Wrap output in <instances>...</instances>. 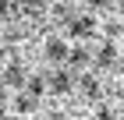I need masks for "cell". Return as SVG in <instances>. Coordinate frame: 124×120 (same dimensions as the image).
<instances>
[{
    "label": "cell",
    "instance_id": "1",
    "mask_svg": "<svg viewBox=\"0 0 124 120\" xmlns=\"http://www.w3.org/2000/svg\"><path fill=\"white\" fill-rule=\"evenodd\" d=\"M67 32H71V39H85L96 32V21L89 18V14H82V18H71L67 21Z\"/></svg>",
    "mask_w": 124,
    "mask_h": 120
},
{
    "label": "cell",
    "instance_id": "2",
    "mask_svg": "<svg viewBox=\"0 0 124 120\" xmlns=\"http://www.w3.org/2000/svg\"><path fill=\"white\" fill-rule=\"evenodd\" d=\"M46 88L57 92V95H67V92H71V74H67V71H53L46 78Z\"/></svg>",
    "mask_w": 124,
    "mask_h": 120
},
{
    "label": "cell",
    "instance_id": "3",
    "mask_svg": "<svg viewBox=\"0 0 124 120\" xmlns=\"http://www.w3.org/2000/svg\"><path fill=\"white\" fill-rule=\"evenodd\" d=\"M0 81H4V85H14V88H18V85H25V67H21L18 60H14V64H7V67H4V74H0Z\"/></svg>",
    "mask_w": 124,
    "mask_h": 120
},
{
    "label": "cell",
    "instance_id": "4",
    "mask_svg": "<svg viewBox=\"0 0 124 120\" xmlns=\"http://www.w3.org/2000/svg\"><path fill=\"white\" fill-rule=\"evenodd\" d=\"M43 53H46V60H53V64H64V56H67V42H64V39H50Z\"/></svg>",
    "mask_w": 124,
    "mask_h": 120
},
{
    "label": "cell",
    "instance_id": "5",
    "mask_svg": "<svg viewBox=\"0 0 124 120\" xmlns=\"http://www.w3.org/2000/svg\"><path fill=\"white\" fill-rule=\"evenodd\" d=\"M64 64H75V67H85L89 64V49H82V46H67V56H64Z\"/></svg>",
    "mask_w": 124,
    "mask_h": 120
},
{
    "label": "cell",
    "instance_id": "6",
    "mask_svg": "<svg viewBox=\"0 0 124 120\" xmlns=\"http://www.w3.org/2000/svg\"><path fill=\"white\" fill-rule=\"evenodd\" d=\"M14 110H18V113H36V110H39V99L25 92V95H18V99H14Z\"/></svg>",
    "mask_w": 124,
    "mask_h": 120
},
{
    "label": "cell",
    "instance_id": "7",
    "mask_svg": "<svg viewBox=\"0 0 124 120\" xmlns=\"http://www.w3.org/2000/svg\"><path fill=\"white\" fill-rule=\"evenodd\" d=\"M78 88H82V92H85L89 99H92V95H99V81H96L92 74H85V78H78Z\"/></svg>",
    "mask_w": 124,
    "mask_h": 120
},
{
    "label": "cell",
    "instance_id": "8",
    "mask_svg": "<svg viewBox=\"0 0 124 120\" xmlns=\"http://www.w3.org/2000/svg\"><path fill=\"white\" fill-rule=\"evenodd\" d=\"M96 60H99L103 67H110V64L117 60V46H114V42H103V49H99V56H96Z\"/></svg>",
    "mask_w": 124,
    "mask_h": 120
},
{
    "label": "cell",
    "instance_id": "9",
    "mask_svg": "<svg viewBox=\"0 0 124 120\" xmlns=\"http://www.w3.org/2000/svg\"><path fill=\"white\" fill-rule=\"evenodd\" d=\"M25 88H29V95L39 99V95L46 92V81H43V78H25Z\"/></svg>",
    "mask_w": 124,
    "mask_h": 120
},
{
    "label": "cell",
    "instance_id": "10",
    "mask_svg": "<svg viewBox=\"0 0 124 120\" xmlns=\"http://www.w3.org/2000/svg\"><path fill=\"white\" fill-rule=\"evenodd\" d=\"M92 120H114V113H110V110H99V113H96Z\"/></svg>",
    "mask_w": 124,
    "mask_h": 120
},
{
    "label": "cell",
    "instance_id": "11",
    "mask_svg": "<svg viewBox=\"0 0 124 120\" xmlns=\"http://www.w3.org/2000/svg\"><path fill=\"white\" fill-rule=\"evenodd\" d=\"M29 7H46V0H29Z\"/></svg>",
    "mask_w": 124,
    "mask_h": 120
},
{
    "label": "cell",
    "instance_id": "12",
    "mask_svg": "<svg viewBox=\"0 0 124 120\" xmlns=\"http://www.w3.org/2000/svg\"><path fill=\"white\" fill-rule=\"evenodd\" d=\"M11 11V4H4V0H0V18H4V14H7Z\"/></svg>",
    "mask_w": 124,
    "mask_h": 120
},
{
    "label": "cell",
    "instance_id": "13",
    "mask_svg": "<svg viewBox=\"0 0 124 120\" xmlns=\"http://www.w3.org/2000/svg\"><path fill=\"white\" fill-rule=\"evenodd\" d=\"M92 4H96V7H106V4H110V0H92Z\"/></svg>",
    "mask_w": 124,
    "mask_h": 120
},
{
    "label": "cell",
    "instance_id": "14",
    "mask_svg": "<svg viewBox=\"0 0 124 120\" xmlns=\"http://www.w3.org/2000/svg\"><path fill=\"white\" fill-rule=\"evenodd\" d=\"M46 120H64V117H60V113H50V117H46Z\"/></svg>",
    "mask_w": 124,
    "mask_h": 120
},
{
    "label": "cell",
    "instance_id": "15",
    "mask_svg": "<svg viewBox=\"0 0 124 120\" xmlns=\"http://www.w3.org/2000/svg\"><path fill=\"white\" fill-rule=\"evenodd\" d=\"M0 120H11V117H0Z\"/></svg>",
    "mask_w": 124,
    "mask_h": 120
}]
</instances>
